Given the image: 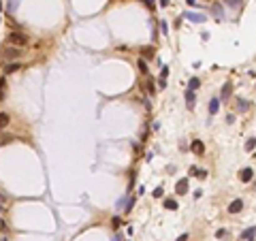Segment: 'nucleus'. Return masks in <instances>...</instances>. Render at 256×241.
Returning <instances> with one entry per match:
<instances>
[{
    "mask_svg": "<svg viewBox=\"0 0 256 241\" xmlns=\"http://www.w3.org/2000/svg\"><path fill=\"white\" fill-rule=\"evenodd\" d=\"M7 43L13 45V47H26V45H28V36L22 34V32H9Z\"/></svg>",
    "mask_w": 256,
    "mask_h": 241,
    "instance_id": "f257e3e1",
    "label": "nucleus"
},
{
    "mask_svg": "<svg viewBox=\"0 0 256 241\" xmlns=\"http://www.w3.org/2000/svg\"><path fill=\"white\" fill-rule=\"evenodd\" d=\"M22 56V47H13V45H9V49L4 51V58L9 62H13V60H17Z\"/></svg>",
    "mask_w": 256,
    "mask_h": 241,
    "instance_id": "f03ea898",
    "label": "nucleus"
},
{
    "mask_svg": "<svg viewBox=\"0 0 256 241\" xmlns=\"http://www.w3.org/2000/svg\"><path fill=\"white\" fill-rule=\"evenodd\" d=\"M190 149L194 152L196 156H203V154H205V145H203V141H198V139H194V141L190 143Z\"/></svg>",
    "mask_w": 256,
    "mask_h": 241,
    "instance_id": "7ed1b4c3",
    "label": "nucleus"
},
{
    "mask_svg": "<svg viewBox=\"0 0 256 241\" xmlns=\"http://www.w3.org/2000/svg\"><path fill=\"white\" fill-rule=\"evenodd\" d=\"M183 17H188L190 22H196V24H203L207 17L203 15V13H192V11H188V13H183Z\"/></svg>",
    "mask_w": 256,
    "mask_h": 241,
    "instance_id": "20e7f679",
    "label": "nucleus"
},
{
    "mask_svg": "<svg viewBox=\"0 0 256 241\" xmlns=\"http://www.w3.org/2000/svg\"><path fill=\"white\" fill-rule=\"evenodd\" d=\"M239 179L243 181V183L252 181V179H254V171L250 169V167H248V169H241V171H239Z\"/></svg>",
    "mask_w": 256,
    "mask_h": 241,
    "instance_id": "39448f33",
    "label": "nucleus"
},
{
    "mask_svg": "<svg viewBox=\"0 0 256 241\" xmlns=\"http://www.w3.org/2000/svg\"><path fill=\"white\" fill-rule=\"evenodd\" d=\"M241 209H243V201L241 198H235L231 205H228V213H239Z\"/></svg>",
    "mask_w": 256,
    "mask_h": 241,
    "instance_id": "423d86ee",
    "label": "nucleus"
},
{
    "mask_svg": "<svg viewBox=\"0 0 256 241\" xmlns=\"http://www.w3.org/2000/svg\"><path fill=\"white\" fill-rule=\"evenodd\" d=\"M194 103H196L194 90H186V105H188V109H194Z\"/></svg>",
    "mask_w": 256,
    "mask_h": 241,
    "instance_id": "0eeeda50",
    "label": "nucleus"
},
{
    "mask_svg": "<svg viewBox=\"0 0 256 241\" xmlns=\"http://www.w3.org/2000/svg\"><path fill=\"white\" fill-rule=\"evenodd\" d=\"M254 237H256V226H250L248 230L241 233V241H254Z\"/></svg>",
    "mask_w": 256,
    "mask_h": 241,
    "instance_id": "6e6552de",
    "label": "nucleus"
},
{
    "mask_svg": "<svg viewBox=\"0 0 256 241\" xmlns=\"http://www.w3.org/2000/svg\"><path fill=\"white\" fill-rule=\"evenodd\" d=\"M220 111V98H211V100H209V115H216V113H218Z\"/></svg>",
    "mask_w": 256,
    "mask_h": 241,
    "instance_id": "1a4fd4ad",
    "label": "nucleus"
},
{
    "mask_svg": "<svg viewBox=\"0 0 256 241\" xmlns=\"http://www.w3.org/2000/svg\"><path fill=\"white\" fill-rule=\"evenodd\" d=\"M231 92H233V85H231V83H224V85H222V94H220V100H228V98H231Z\"/></svg>",
    "mask_w": 256,
    "mask_h": 241,
    "instance_id": "9d476101",
    "label": "nucleus"
},
{
    "mask_svg": "<svg viewBox=\"0 0 256 241\" xmlns=\"http://www.w3.org/2000/svg\"><path fill=\"white\" fill-rule=\"evenodd\" d=\"M175 192H177V194H186V192H188V179H179V181H177Z\"/></svg>",
    "mask_w": 256,
    "mask_h": 241,
    "instance_id": "9b49d317",
    "label": "nucleus"
},
{
    "mask_svg": "<svg viewBox=\"0 0 256 241\" xmlns=\"http://www.w3.org/2000/svg\"><path fill=\"white\" fill-rule=\"evenodd\" d=\"M19 68H22V64H19V62H9V64L4 66V73H7V75H11V73H17Z\"/></svg>",
    "mask_w": 256,
    "mask_h": 241,
    "instance_id": "f8f14e48",
    "label": "nucleus"
},
{
    "mask_svg": "<svg viewBox=\"0 0 256 241\" xmlns=\"http://www.w3.org/2000/svg\"><path fill=\"white\" fill-rule=\"evenodd\" d=\"M211 13H213V15H216L218 19H222V17H224V11H222V4H220V2H213V4H211Z\"/></svg>",
    "mask_w": 256,
    "mask_h": 241,
    "instance_id": "ddd939ff",
    "label": "nucleus"
},
{
    "mask_svg": "<svg viewBox=\"0 0 256 241\" xmlns=\"http://www.w3.org/2000/svg\"><path fill=\"white\" fill-rule=\"evenodd\" d=\"M141 58H143V60H152V58H154V47H143L141 49Z\"/></svg>",
    "mask_w": 256,
    "mask_h": 241,
    "instance_id": "4468645a",
    "label": "nucleus"
},
{
    "mask_svg": "<svg viewBox=\"0 0 256 241\" xmlns=\"http://www.w3.org/2000/svg\"><path fill=\"white\" fill-rule=\"evenodd\" d=\"M7 98V79L4 77H0V103Z\"/></svg>",
    "mask_w": 256,
    "mask_h": 241,
    "instance_id": "2eb2a0df",
    "label": "nucleus"
},
{
    "mask_svg": "<svg viewBox=\"0 0 256 241\" xmlns=\"http://www.w3.org/2000/svg\"><path fill=\"white\" fill-rule=\"evenodd\" d=\"M224 7H231V9H241V0H222Z\"/></svg>",
    "mask_w": 256,
    "mask_h": 241,
    "instance_id": "dca6fc26",
    "label": "nucleus"
},
{
    "mask_svg": "<svg viewBox=\"0 0 256 241\" xmlns=\"http://www.w3.org/2000/svg\"><path fill=\"white\" fill-rule=\"evenodd\" d=\"M201 88V79L198 77H192L190 81H188V90H198Z\"/></svg>",
    "mask_w": 256,
    "mask_h": 241,
    "instance_id": "f3484780",
    "label": "nucleus"
},
{
    "mask_svg": "<svg viewBox=\"0 0 256 241\" xmlns=\"http://www.w3.org/2000/svg\"><path fill=\"white\" fill-rule=\"evenodd\" d=\"M9 122H11V118H9L7 113H0V130H2V128H7V126H9Z\"/></svg>",
    "mask_w": 256,
    "mask_h": 241,
    "instance_id": "a211bd4d",
    "label": "nucleus"
},
{
    "mask_svg": "<svg viewBox=\"0 0 256 241\" xmlns=\"http://www.w3.org/2000/svg\"><path fill=\"white\" fill-rule=\"evenodd\" d=\"M137 66H139V71H141V73H145V75H147V62L143 60V58H139V62H137Z\"/></svg>",
    "mask_w": 256,
    "mask_h": 241,
    "instance_id": "6ab92c4d",
    "label": "nucleus"
},
{
    "mask_svg": "<svg viewBox=\"0 0 256 241\" xmlns=\"http://www.w3.org/2000/svg\"><path fill=\"white\" fill-rule=\"evenodd\" d=\"M254 147H256V139H248L245 141V152H252Z\"/></svg>",
    "mask_w": 256,
    "mask_h": 241,
    "instance_id": "aec40b11",
    "label": "nucleus"
},
{
    "mask_svg": "<svg viewBox=\"0 0 256 241\" xmlns=\"http://www.w3.org/2000/svg\"><path fill=\"white\" fill-rule=\"evenodd\" d=\"M164 207H167V209H171V211H173V209H177V203H175L173 198H167V201H164Z\"/></svg>",
    "mask_w": 256,
    "mask_h": 241,
    "instance_id": "412c9836",
    "label": "nucleus"
},
{
    "mask_svg": "<svg viewBox=\"0 0 256 241\" xmlns=\"http://www.w3.org/2000/svg\"><path fill=\"white\" fill-rule=\"evenodd\" d=\"M237 103H239V105H237V109H239V111H245V109L250 107V103H245L243 98H241V100H237Z\"/></svg>",
    "mask_w": 256,
    "mask_h": 241,
    "instance_id": "4be33fe9",
    "label": "nucleus"
},
{
    "mask_svg": "<svg viewBox=\"0 0 256 241\" xmlns=\"http://www.w3.org/2000/svg\"><path fill=\"white\" fill-rule=\"evenodd\" d=\"M160 32H162V34H169V24H167L164 19L160 22Z\"/></svg>",
    "mask_w": 256,
    "mask_h": 241,
    "instance_id": "5701e85b",
    "label": "nucleus"
},
{
    "mask_svg": "<svg viewBox=\"0 0 256 241\" xmlns=\"http://www.w3.org/2000/svg\"><path fill=\"white\" fill-rule=\"evenodd\" d=\"M216 237H218V239H224V237H228V230H226V228H220L218 233H216Z\"/></svg>",
    "mask_w": 256,
    "mask_h": 241,
    "instance_id": "b1692460",
    "label": "nucleus"
},
{
    "mask_svg": "<svg viewBox=\"0 0 256 241\" xmlns=\"http://www.w3.org/2000/svg\"><path fill=\"white\" fill-rule=\"evenodd\" d=\"M162 194H164V188H156V190L152 192V196H154V198H160Z\"/></svg>",
    "mask_w": 256,
    "mask_h": 241,
    "instance_id": "393cba45",
    "label": "nucleus"
},
{
    "mask_svg": "<svg viewBox=\"0 0 256 241\" xmlns=\"http://www.w3.org/2000/svg\"><path fill=\"white\" fill-rule=\"evenodd\" d=\"M196 177H198V179H205V177H207V171L205 169H196Z\"/></svg>",
    "mask_w": 256,
    "mask_h": 241,
    "instance_id": "a878e982",
    "label": "nucleus"
},
{
    "mask_svg": "<svg viewBox=\"0 0 256 241\" xmlns=\"http://www.w3.org/2000/svg\"><path fill=\"white\" fill-rule=\"evenodd\" d=\"M169 77V66H162V71H160V79H167Z\"/></svg>",
    "mask_w": 256,
    "mask_h": 241,
    "instance_id": "bb28decb",
    "label": "nucleus"
},
{
    "mask_svg": "<svg viewBox=\"0 0 256 241\" xmlns=\"http://www.w3.org/2000/svg\"><path fill=\"white\" fill-rule=\"evenodd\" d=\"M15 7H17V0H9V11H15Z\"/></svg>",
    "mask_w": 256,
    "mask_h": 241,
    "instance_id": "cd10ccee",
    "label": "nucleus"
},
{
    "mask_svg": "<svg viewBox=\"0 0 256 241\" xmlns=\"http://www.w3.org/2000/svg\"><path fill=\"white\" fill-rule=\"evenodd\" d=\"M111 222H113V226H115V228H118V226H120V224H122V220H120V218H113V220H111Z\"/></svg>",
    "mask_w": 256,
    "mask_h": 241,
    "instance_id": "c85d7f7f",
    "label": "nucleus"
},
{
    "mask_svg": "<svg viewBox=\"0 0 256 241\" xmlns=\"http://www.w3.org/2000/svg\"><path fill=\"white\" fill-rule=\"evenodd\" d=\"M158 88L164 90V88H167V79H158Z\"/></svg>",
    "mask_w": 256,
    "mask_h": 241,
    "instance_id": "c756f323",
    "label": "nucleus"
},
{
    "mask_svg": "<svg viewBox=\"0 0 256 241\" xmlns=\"http://www.w3.org/2000/svg\"><path fill=\"white\" fill-rule=\"evenodd\" d=\"M188 175H190V177H196V167H190V171H188Z\"/></svg>",
    "mask_w": 256,
    "mask_h": 241,
    "instance_id": "7c9ffc66",
    "label": "nucleus"
},
{
    "mask_svg": "<svg viewBox=\"0 0 256 241\" xmlns=\"http://www.w3.org/2000/svg\"><path fill=\"white\" fill-rule=\"evenodd\" d=\"M147 90H149V94H154V92H156V90H154V83H152V81L147 83Z\"/></svg>",
    "mask_w": 256,
    "mask_h": 241,
    "instance_id": "2f4dec72",
    "label": "nucleus"
},
{
    "mask_svg": "<svg viewBox=\"0 0 256 241\" xmlns=\"http://www.w3.org/2000/svg\"><path fill=\"white\" fill-rule=\"evenodd\" d=\"M226 122H228V124H233V122H235V115H231V113H228V115H226Z\"/></svg>",
    "mask_w": 256,
    "mask_h": 241,
    "instance_id": "473e14b6",
    "label": "nucleus"
},
{
    "mask_svg": "<svg viewBox=\"0 0 256 241\" xmlns=\"http://www.w3.org/2000/svg\"><path fill=\"white\" fill-rule=\"evenodd\" d=\"M145 4L149 7V9H154V0H145Z\"/></svg>",
    "mask_w": 256,
    "mask_h": 241,
    "instance_id": "72a5a7b5",
    "label": "nucleus"
},
{
    "mask_svg": "<svg viewBox=\"0 0 256 241\" xmlns=\"http://www.w3.org/2000/svg\"><path fill=\"white\" fill-rule=\"evenodd\" d=\"M160 4L162 7H169V0H160Z\"/></svg>",
    "mask_w": 256,
    "mask_h": 241,
    "instance_id": "f704fd0d",
    "label": "nucleus"
},
{
    "mask_svg": "<svg viewBox=\"0 0 256 241\" xmlns=\"http://www.w3.org/2000/svg\"><path fill=\"white\" fill-rule=\"evenodd\" d=\"M177 241H188V235H182V237H179Z\"/></svg>",
    "mask_w": 256,
    "mask_h": 241,
    "instance_id": "c9c22d12",
    "label": "nucleus"
},
{
    "mask_svg": "<svg viewBox=\"0 0 256 241\" xmlns=\"http://www.w3.org/2000/svg\"><path fill=\"white\" fill-rule=\"evenodd\" d=\"M0 11H2V2H0Z\"/></svg>",
    "mask_w": 256,
    "mask_h": 241,
    "instance_id": "e433bc0d",
    "label": "nucleus"
},
{
    "mask_svg": "<svg viewBox=\"0 0 256 241\" xmlns=\"http://www.w3.org/2000/svg\"><path fill=\"white\" fill-rule=\"evenodd\" d=\"M254 188H256V181H254Z\"/></svg>",
    "mask_w": 256,
    "mask_h": 241,
    "instance_id": "4c0bfd02",
    "label": "nucleus"
},
{
    "mask_svg": "<svg viewBox=\"0 0 256 241\" xmlns=\"http://www.w3.org/2000/svg\"><path fill=\"white\" fill-rule=\"evenodd\" d=\"M4 241H7V239H4Z\"/></svg>",
    "mask_w": 256,
    "mask_h": 241,
    "instance_id": "58836bf2",
    "label": "nucleus"
}]
</instances>
